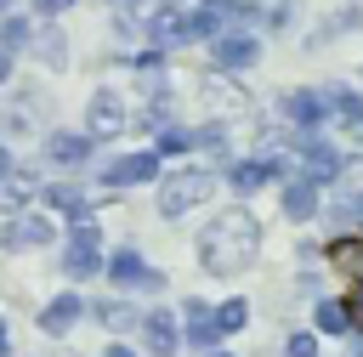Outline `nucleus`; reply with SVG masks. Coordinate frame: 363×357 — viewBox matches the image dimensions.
<instances>
[{"label":"nucleus","mask_w":363,"mask_h":357,"mask_svg":"<svg viewBox=\"0 0 363 357\" xmlns=\"http://www.w3.org/2000/svg\"><path fill=\"white\" fill-rule=\"evenodd\" d=\"M0 176H11V153L6 147H0Z\"/></svg>","instance_id":"32"},{"label":"nucleus","mask_w":363,"mask_h":357,"mask_svg":"<svg viewBox=\"0 0 363 357\" xmlns=\"http://www.w3.org/2000/svg\"><path fill=\"white\" fill-rule=\"evenodd\" d=\"M210 170H164V181H159V215L164 221H176V215H187L193 204H204L210 198Z\"/></svg>","instance_id":"2"},{"label":"nucleus","mask_w":363,"mask_h":357,"mask_svg":"<svg viewBox=\"0 0 363 357\" xmlns=\"http://www.w3.org/2000/svg\"><path fill=\"white\" fill-rule=\"evenodd\" d=\"M352 221H363V193H352Z\"/></svg>","instance_id":"31"},{"label":"nucleus","mask_w":363,"mask_h":357,"mask_svg":"<svg viewBox=\"0 0 363 357\" xmlns=\"http://www.w3.org/2000/svg\"><path fill=\"white\" fill-rule=\"evenodd\" d=\"M0 357H6V323H0Z\"/></svg>","instance_id":"34"},{"label":"nucleus","mask_w":363,"mask_h":357,"mask_svg":"<svg viewBox=\"0 0 363 357\" xmlns=\"http://www.w3.org/2000/svg\"><path fill=\"white\" fill-rule=\"evenodd\" d=\"M142 334H147V351H153V357H170V351H176V340H182L170 312H147V317H142Z\"/></svg>","instance_id":"15"},{"label":"nucleus","mask_w":363,"mask_h":357,"mask_svg":"<svg viewBox=\"0 0 363 357\" xmlns=\"http://www.w3.org/2000/svg\"><path fill=\"white\" fill-rule=\"evenodd\" d=\"M210 57H216V68H250L255 62V34H221L210 45Z\"/></svg>","instance_id":"13"},{"label":"nucleus","mask_w":363,"mask_h":357,"mask_svg":"<svg viewBox=\"0 0 363 357\" xmlns=\"http://www.w3.org/2000/svg\"><path fill=\"white\" fill-rule=\"evenodd\" d=\"M323 102L340 113V130H346L352 142H363V96H357V91H329Z\"/></svg>","instance_id":"17"},{"label":"nucleus","mask_w":363,"mask_h":357,"mask_svg":"<svg viewBox=\"0 0 363 357\" xmlns=\"http://www.w3.org/2000/svg\"><path fill=\"white\" fill-rule=\"evenodd\" d=\"M6 74H11V57H6V51H0V85H6Z\"/></svg>","instance_id":"33"},{"label":"nucleus","mask_w":363,"mask_h":357,"mask_svg":"<svg viewBox=\"0 0 363 357\" xmlns=\"http://www.w3.org/2000/svg\"><path fill=\"white\" fill-rule=\"evenodd\" d=\"M318 329H323V334H346V312H340V300H318Z\"/></svg>","instance_id":"24"},{"label":"nucleus","mask_w":363,"mask_h":357,"mask_svg":"<svg viewBox=\"0 0 363 357\" xmlns=\"http://www.w3.org/2000/svg\"><path fill=\"white\" fill-rule=\"evenodd\" d=\"M102 357H136V351H130V346H119V340H113V346H108V351H102Z\"/></svg>","instance_id":"30"},{"label":"nucleus","mask_w":363,"mask_h":357,"mask_svg":"<svg viewBox=\"0 0 363 357\" xmlns=\"http://www.w3.org/2000/svg\"><path fill=\"white\" fill-rule=\"evenodd\" d=\"M284 357H318V340L312 334H289L284 340Z\"/></svg>","instance_id":"27"},{"label":"nucleus","mask_w":363,"mask_h":357,"mask_svg":"<svg viewBox=\"0 0 363 357\" xmlns=\"http://www.w3.org/2000/svg\"><path fill=\"white\" fill-rule=\"evenodd\" d=\"M204 357H227V351H204Z\"/></svg>","instance_id":"37"},{"label":"nucleus","mask_w":363,"mask_h":357,"mask_svg":"<svg viewBox=\"0 0 363 357\" xmlns=\"http://www.w3.org/2000/svg\"><path fill=\"white\" fill-rule=\"evenodd\" d=\"M323 108H329V102H323L318 91H289V96H284V113L301 125V136H312V130L323 125Z\"/></svg>","instance_id":"9"},{"label":"nucleus","mask_w":363,"mask_h":357,"mask_svg":"<svg viewBox=\"0 0 363 357\" xmlns=\"http://www.w3.org/2000/svg\"><path fill=\"white\" fill-rule=\"evenodd\" d=\"M79 317H85V300H79V295H57V300H45L40 329H45V334H68Z\"/></svg>","instance_id":"12"},{"label":"nucleus","mask_w":363,"mask_h":357,"mask_svg":"<svg viewBox=\"0 0 363 357\" xmlns=\"http://www.w3.org/2000/svg\"><path fill=\"white\" fill-rule=\"evenodd\" d=\"M284 215L289 221H312L318 215V187L312 181H284Z\"/></svg>","instance_id":"18"},{"label":"nucleus","mask_w":363,"mask_h":357,"mask_svg":"<svg viewBox=\"0 0 363 357\" xmlns=\"http://www.w3.org/2000/svg\"><path fill=\"white\" fill-rule=\"evenodd\" d=\"M278 159H238V164H227V181L238 187V193H255V187H267V181H278Z\"/></svg>","instance_id":"8"},{"label":"nucleus","mask_w":363,"mask_h":357,"mask_svg":"<svg viewBox=\"0 0 363 357\" xmlns=\"http://www.w3.org/2000/svg\"><path fill=\"white\" fill-rule=\"evenodd\" d=\"M357 357H363V351H357Z\"/></svg>","instance_id":"38"},{"label":"nucleus","mask_w":363,"mask_h":357,"mask_svg":"<svg viewBox=\"0 0 363 357\" xmlns=\"http://www.w3.org/2000/svg\"><path fill=\"white\" fill-rule=\"evenodd\" d=\"M28 193H34V181H28V176H0V210H23V204H28Z\"/></svg>","instance_id":"20"},{"label":"nucleus","mask_w":363,"mask_h":357,"mask_svg":"<svg viewBox=\"0 0 363 357\" xmlns=\"http://www.w3.org/2000/svg\"><path fill=\"white\" fill-rule=\"evenodd\" d=\"M329 255H335V266H340L352 283H363V238H340Z\"/></svg>","instance_id":"19"},{"label":"nucleus","mask_w":363,"mask_h":357,"mask_svg":"<svg viewBox=\"0 0 363 357\" xmlns=\"http://www.w3.org/2000/svg\"><path fill=\"white\" fill-rule=\"evenodd\" d=\"M45 204H51V210H62V215L91 221V198H85V187H79V181H51V187H45Z\"/></svg>","instance_id":"14"},{"label":"nucleus","mask_w":363,"mask_h":357,"mask_svg":"<svg viewBox=\"0 0 363 357\" xmlns=\"http://www.w3.org/2000/svg\"><path fill=\"white\" fill-rule=\"evenodd\" d=\"M301 164H306V176L301 181H335L340 176V153L329 147V142H318V136H301Z\"/></svg>","instance_id":"5"},{"label":"nucleus","mask_w":363,"mask_h":357,"mask_svg":"<svg viewBox=\"0 0 363 357\" xmlns=\"http://www.w3.org/2000/svg\"><path fill=\"white\" fill-rule=\"evenodd\" d=\"M153 170H159L153 153H125V159H113L102 176H108L113 187H136V181H153Z\"/></svg>","instance_id":"11"},{"label":"nucleus","mask_w":363,"mask_h":357,"mask_svg":"<svg viewBox=\"0 0 363 357\" xmlns=\"http://www.w3.org/2000/svg\"><path fill=\"white\" fill-rule=\"evenodd\" d=\"M96 317H102V329H130V323H142V317H136V306H125V300H102V306H96Z\"/></svg>","instance_id":"21"},{"label":"nucleus","mask_w":363,"mask_h":357,"mask_svg":"<svg viewBox=\"0 0 363 357\" xmlns=\"http://www.w3.org/2000/svg\"><path fill=\"white\" fill-rule=\"evenodd\" d=\"M102 266H108V278H113V283H125V289H130V283H136V289H159V283H164V278H159L136 249H119V255H108Z\"/></svg>","instance_id":"4"},{"label":"nucleus","mask_w":363,"mask_h":357,"mask_svg":"<svg viewBox=\"0 0 363 357\" xmlns=\"http://www.w3.org/2000/svg\"><path fill=\"white\" fill-rule=\"evenodd\" d=\"M40 11H62V6H74V0H34Z\"/></svg>","instance_id":"29"},{"label":"nucleus","mask_w":363,"mask_h":357,"mask_svg":"<svg viewBox=\"0 0 363 357\" xmlns=\"http://www.w3.org/2000/svg\"><path fill=\"white\" fill-rule=\"evenodd\" d=\"M255 249H261V227H255L250 210H221V215H210V227L199 232V266L216 272V278L244 272V266L255 261Z\"/></svg>","instance_id":"1"},{"label":"nucleus","mask_w":363,"mask_h":357,"mask_svg":"<svg viewBox=\"0 0 363 357\" xmlns=\"http://www.w3.org/2000/svg\"><path fill=\"white\" fill-rule=\"evenodd\" d=\"M40 57H45V62H62V40H57L51 28H45V40H40Z\"/></svg>","instance_id":"28"},{"label":"nucleus","mask_w":363,"mask_h":357,"mask_svg":"<svg viewBox=\"0 0 363 357\" xmlns=\"http://www.w3.org/2000/svg\"><path fill=\"white\" fill-rule=\"evenodd\" d=\"M45 159H51V164H62V170H79V164L91 159V136H74V130H57V136L45 142Z\"/></svg>","instance_id":"10"},{"label":"nucleus","mask_w":363,"mask_h":357,"mask_svg":"<svg viewBox=\"0 0 363 357\" xmlns=\"http://www.w3.org/2000/svg\"><path fill=\"white\" fill-rule=\"evenodd\" d=\"M204 6H210V11H221V6H227V0H204Z\"/></svg>","instance_id":"35"},{"label":"nucleus","mask_w":363,"mask_h":357,"mask_svg":"<svg viewBox=\"0 0 363 357\" xmlns=\"http://www.w3.org/2000/svg\"><path fill=\"white\" fill-rule=\"evenodd\" d=\"M85 125H91V136H113V130H125V102H119V91H96L91 108H85Z\"/></svg>","instance_id":"6"},{"label":"nucleus","mask_w":363,"mask_h":357,"mask_svg":"<svg viewBox=\"0 0 363 357\" xmlns=\"http://www.w3.org/2000/svg\"><path fill=\"white\" fill-rule=\"evenodd\" d=\"M62 272H68V278H91V272H102V232H96V221H79V227L68 232Z\"/></svg>","instance_id":"3"},{"label":"nucleus","mask_w":363,"mask_h":357,"mask_svg":"<svg viewBox=\"0 0 363 357\" xmlns=\"http://www.w3.org/2000/svg\"><path fill=\"white\" fill-rule=\"evenodd\" d=\"M187 147H193L187 130H164V125H159V147H153V159H164V153H187Z\"/></svg>","instance_id":"25"},{"label":"nucleus","mask_w":363,"mask_h":357,"mask_svg":"<svg viewBox=\"0 0 363 357\" xmlns=\"http://www.w3.org/2000/svg\"><path fill=\"white\" fill-rule=\"evenodd\" d=\"M0 244L6 249H40V244H51V221L45 215H11L6 232H0Z\"/></svg>","instance_id":"7"},{"label":"nucleus","mask_w":363,"mask_h":357,"mask_svg":"<svg viewBox=\"0 0 363 357\" xmlns=\"http://www.w3.org/2000/svg\"><path fill=\"white\" fill-rule=\"evenodd\" d=\"M182 312H187V340H193L199 351H210V346H216V334H221V329H216V312H210L204 300H187Z\"/></svg>","instance_id":"16"},{"label":"nucleus","mask_w":363,"mask_h":357,"mask_svg":"<svg viewBox=\"0 0 363 357\" xmlns=\"http://www.w3.org/2000/svg\"><path fill=\"white\" fill-rule=\"evenodd\" d=\"M6 11H11V0H0V17H6Z\"/></svg>","instance_id":"36"},{"label":"nucleus","mask_w":363,"mask_h":357,"mask_svg":"<svg viewBox=\"0 0 363 357\" xmlns=\"http://www.w3.org/2000/svg\"><path fill=\"white\" fill-rule=\"evenodd\" d=\"M28 34H34V28H28V17H6V23H0V51H6V57H11V51H23V45H28Z\"/></svg>","instance_id":"22"},{"label":"nucleus","mask_w":363,"mask_h":357,"mask_svg":"<svg viewBox=\"0 0 363 357\" xmlns=\"http://www.w3.org/2000/svg\"><path fill=\"white\" fill-rule=\"evenodd\" d=\"M340 312H346V329H363V283H357V289L340 300Z\"/></svg>","instance_id":"26"},{"label":"nucleus","mask_w":363,"mask_h":357,"mask_svg":"<svg viewBox=\"0 0 363 357\" xmlns=\"http://www.w3.org/2000/svg\"><path fill=\"white\" fill-rule=\"evenodd\" d=\"M250 323V312H244V300H227V306H216V329L221 334H238Z\"/></svg>","instance_id":"23"}]
</instances>
